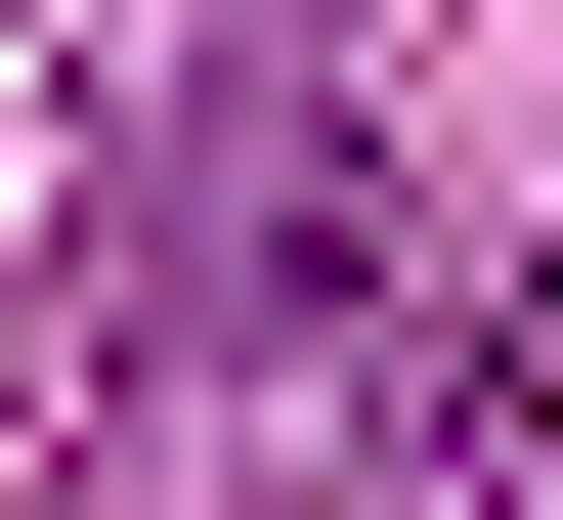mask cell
<instances>
[{"instance_id": "cell-1", "label": "cell", "mask_w": 563, "mask_h": 520, "mask_svg": "<svg viewBox=\"0 0 563 520\" xmlns=\"http://www.w3.org/2000/svg\"><path fill=\"white\" fill-rule=\"evenodd\" d=\"M477 434H563V261H520V347H477Z\"/></svg>"}, {"instance_id": "cell-2", "label": "cell", "mask_w": 563, "mask_h": 520, "mask_svg": "<svg viewBox=\"0 0 563 520\" xmlns=\"http://www.w3.org/2000/svg\"><path fill=\"white\" fill-rule=\"evenodd\" d=\"M217 44H390V0H217Z\"/></svg>"}]
</instances>
